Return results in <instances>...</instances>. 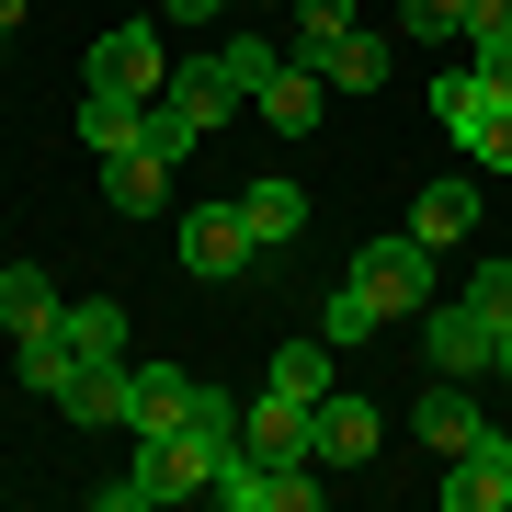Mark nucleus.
I'll use <instances>...</instances> for the list:
<instances>
[{
	"mask_svg": "<svg viewBox=\"0 0 512 512\" xmlns=\"http://www.w3.org/2000/svg\"><path fill=\"white\" fill-rule=\"evenodd\" d=\"M387 444V421H376V399H353V387H330V399L308 410V456L319 467H365Z\"/></svg>",
	"mask_w": 512,
	"mask_h": 512,
	"instance_id": "6",
	"label": "nucleus"
},
{
	"mask_svg": "<svg viewBox=\"0 0 512 512\" xmlns=\"http://www.w3.org/2000/svg\"><path fill=\"white\" fill-rule=\"evenodd\" d=\"M103 205H126V217H160V205H171V160H160V148H114V160H103Z\"/></svg>",
	"mask_w": 512,
	"mask_h": 512,
	"instance_id": "10",
	"label": "nucleus"
},
{
	"mask_svg": "<svg viewBox=\"0 0 512 512\" xmlns=\"http://www.w3.org/2000/svg\"><path fill=\"white\" fill-rule=\"evenodd\" d=\"M490 342L501 330L467 308V296H433L421 308V353H433V376H490Z\"/></svg>",
	"mask_w": 512,
	"mask_h": 512,
	"instance_id": "5",
	"label": "nucleus"
},
{
	"mask_svg": "<svg viewBox=\"0 0 512 512\" xmlns=\"http://www.w3.org/2000/svg\"><path fill=\"white\" fill-rule=\"evenodd\" d=\"M148 137V103H126V92H80V148L92 160H114V148H137Z\"/></svg>",
	"mask_w": 512,
	"mask_h": 512,
	"instance_id": "17",
	"label": "nucleus"
},
{
	"mask_svg": "<svg viewBox=\"0 0 512 512\" xmlns=\"http://www.w3.org/2000/svg\"><path fill=\"white\" fill-rule=\"evenodd\" d=\"M251 114H262L274 137H308L319 114H330V80H319V69H296V57H285V69H274V80L251 92Z\"/></svg>",
	"mask_w": 512,
	"mask_h": 512,
	"instance_id": "9",
	"label": "nucleus"
},
{
	"mask_svg": "<svg viewBox=\"0 0 512 512\" xmlns=\"http://www.w3.org/2000/svg\"><path fill=\"white\" fill-rule=\"evenodd\" d=\"M376 330H387V319H376V296H365V285H342V296H330V308H319V342H330V353L376 342Z\"/></svg>",
	"mask_w": 512,
	"mask_h": 512,
	"instance_id": "23",
	"label": "nucleus"
},
{
	"mask_svg": "<svg viewBox=\"0 0 512 512\" xmlns=\"http://www.w3.org/2000/svg\"><path fill=\"white\" fill-rule=\"evenodd\" d=\"M239 444H251V456H308V399H285V387H262L251 410H239Z\"/></svg>",
	"mask_w": 512,
	"mask_h": 512,
	"instance_id": "12",
	"label": "nucleus"
},
{
	"mask_svg": "<svg viewBox=\"0 0 512 512\" xmlns=\"http://www.w3.org/2000/svg\"><path fill=\"white\" fill-rule=\"evenodd\" d=\"M410 433H421V456H444L456 467L478 433H490V410H478V376H444V387H421V410H410Z\"/></svg>",
	"mask_w": 512,
	"mask_h": 512,
	"instance_id": "4",
	"label": "nucleus"
},
{
	"mask_svg": "<svg viewBox=\"0 0 512 512\" xmlns=\"http://www.w3.org/2000/svg\"><path fill=\"white\" fill-rule=\"evenodd\" d=\"M262 387H285V399H308V410H319V399H330V342H285Z\"/></svg>",
	"mask_w": 512,
	"mask_h": 512,
	"instance_id": "22",
	"label": "nucleus"
},
{
	"mask_svg": "<svg viewBox=\"0 0 512 512\" xmlns=\"http://www.w3.org/2000/svg\"><path fill=\"white\" fill-rule=\"evenodd\" d=\"M467 228H478V183H421V205H410V239H433V251H456Z\"/></svg>",
	"mask_w": 512,
	"mask_h": 512,
	"instance_id": "16",
	"label": "nucleus"
},
{
	"mask_svg": "<svg viewBox=\"0 0 512 512\" xmlns=\"http://www.w3.org/2000/svg\"><path fill=\"white\" fill-rule=\"evenodd\" d=\"M12 23H23V0H0V35H12Z\"/></svg>",
	"mask_w": 512,
	"mask_h": 512,
	"instance_id": "28",
	"label": "nucleus"
},
{
	"mask_svg": "<svg viewBox=\"0 0 512 512\" xmlns=\"http://www.w3.org/2000/svg\"><path fill=\"white\" fill-rule=\"evenodd\" d=\"M239 217H251V239H262V262H274L285 239L308 228V194H296V183H251V194H239Z\"/></svg>",
	"mask_w": 512,
	"mask_h": 512,
	"instance_id": "18",
	"label": "nucleus"
},
{
	"mask_svg": "<svg viewBox=\"0 0 512 512\" xmlns=\"http://www.w3.org/2000/svg\"><path fill=\"white\" fill-rule=\"evenodd\" d=\"M194 399H205V376H183V365H126V433H183Z\"/></svg>",
	"mask_w": 512,
	"mask_h": 512,
	"instance_id": "7",
	"label": "nucleus"
},
{
	"mask_svg": "<svg viewBox=\"0 0 512 512\" xmlns=\"http://www.w3.org/2000/svg\"><path fill=\"white\" fill-rule=\"evenodd\" d=\"M467 308L490 319V330H512V262H478V274H467Z\"/></svg>",
	"mask_w": 512,
	"mask_h": 512,
	"instance_id": "24",
	"label": "nucleus"
},
{
	"mask_svg": "<svg viewBox=\"0 0 512 512\" xmlns=\"http://www.w3.org/2000/svg\"><path fill=\"white\" fill-rule=\"evenodd\" d=\"M57 421H80V433H103V421H126V365H80L57 387Z\"/></svg>",
	"mask_w": 512,
	"mask_h": 512,
	"instance_id": "15",
	"label": "nucleus"
},
{
	"mask_svg": "<svg viewBox=\"0 0 512 512\" xmlns=\"http://www.w3.org/2000/svg\"><path fill=\"white\" fill-rule=\"evenodd\" d=\"M433 262H444L433 239H410V228H399V239H365L342 285H365V296H376V319H421V308H433Z\"/></svg>",
	"mask_w": 512,
	"mask_h": 512,
	"instance_id": "1",
	"label": "nucleus"
},
{
	"mask_svg": "<svg viewBox=\"0 0 512 512\" xmlns=\"http://www.w3.org/2000/svg\"><path fill=\"white\" fill-rule=\"evenodd\" d=\"M12 376H23V387H46V399H57V387L80 376V353H69V330H57V319H46V330H23V342H12Z\"/></svg>",
	"mask_w": 512,
	"mask_h": 512,
	"instance_id": "19",
	"label": "nucleus"
},
{
	"mask_svg": "<svg viewBox=\"0 0 512 512\" xmlns=\"http://www.w3.org/2000/svg\"><path fill=\"white\" fill-rule=\"evenodd\" d=\"M57 308H69V296H57L46 262H0V330H12V342H23V330H46Z\"/></svg>",
	"mask_w": 512,
	"mask_h": 512,
	"instance_id": "14",
	"label": "nucleus"
},
{
	"mask_svg": "<svg viewBox=\"0 0 512 512\" xmlns=\"http://www.w3.org/2000/svg\"><path fill=\"white\" fill-rule=\"evenodd\" d=\"M387 69H399V46H387L376 23L330 35V57H319V80H330V92H387Z\"/></svg>",
	"mask_w": 512,
	"mask_h": 512,
	"instance_id": "11",
	"label": "nucleus"
},
{
	"mask_svg": "<svg viewBox=\"0 0 512 512\" xmlns=\"http://www.w3.org/2000/svg\"><path fill=\"white\" fill-rule=\"evenodd\" d=\"M160 103H171V114H194V126H228V103H239V92H228L217 57H194V69H171V92H160Z\"/></svg>",
	"mask_w": 512,
	"mask_h": 512,
	"instance_id": "20",
	"label": "nucleus"
},
{
	"mask_svg": "<svg viewBox=\"0 0 512 512\" xmlns=\"http://www.w3.org/2000/svg\"><path fill=\"white\" fill-rule=\"evenodd\" d=\"M239 0H160V23H228Z\"/></svg>",
	"mask_w": 512,
	"mask_h": 512,
	"instance_id": "26",
	"label": "nucleus"
},
{
	"mask_svg": "<svg viewBox=\"0 0 512 512\" xmlns=\"http://www.w3.org/2000/svg\"><path fill=\"white\" fill-rule=\"evenodd\" d=\"M57 330H69L80 365H126V308H114V296H69V308H57Z\"/></svg>",
	"mask_w": 512,
	"mask_h": 512,
	"instance_id": "13",
	"label": "nucleus"
},
{
	"mask_svg": "<svg viewBox=\"0 0 512 512\" xmlns=\"http://www.w3.org/2000/svg\"><path fill=\"white\" fill-rule=\"evenodd\" d=\"M501 501H512V433L490 421V433L456 456V478H444V512H501Z\"/></svg>",
	"mask_w": 512,
	"mask_h": 512,
	"instance_id": "8",
	"label": "nucleus"
},
{
	"mask_svg": "<svg viewBox=\"0 0 512 512\" xmlns=\"http://www.w3.org/2000/svg\"><path fill=\"white\" fill-rule=\"evenodd\" d=\"M0 46H12V35H0Z\"/></svg>",
	"mask_w": 512,
	"mask_h": 512,
	"instance_id": "29",
	"label": "nucleus"
},
{
	"mask_svg": "<svg viewBox=\"0 0 512 512\" xmlns=\"http://www.w3.org/2000/svg\"><path fill=\"white\" fill-rule=\"evenodd\" d=\"M410 35H467V0H399Z\"/></svg>",
	"mask_w": 512,
	"mask_h": 512,
	"instance_id": "25",
	"label": "nucleus"
},
{
	"mask_svg": "<svg viewBox=\"0 0 512 512\" xmlns=\"http://www.w3.org/2000/svg\"><path fill=\"white\" fill-rule=\"evenodd\" d=\"M217 69H228V92H239V103H251V92H262V80H274V69H285V46H274V35H251V23H239V35L217 46Z\"/></svg>",
	"mask_w": 512,
	"mask_h": 512,
	"instance_id": "21",
	"label": "nucleus"
},
{
	"mask_svg": "<svg viewBox=\"0 0 512 512\" xmlns=\"http://www.w3.org/2000/svg\"><path fill=\"white\" fill-rule=\"evenodd\" d=\"M490 376H501V387H512V330H501V342H490Z\"/></svg>",
	"mask_w": 512,
	"mask_h": 512,
	"instance_id": "27",
	"label": "nucleus"
},
{
	"mask_svg": "<svg viewBox=\"0 0 512 512\" xmlns=\"http://www.w3.org/2000/svg\"><path fill=\"white\" fill-rule=\"evenodd\" d=\"M92 92H126V103H160V92H171V46H160V23H114V35L92 46Z\"/></svg>",
	"mask_w": 512,
	"mask_h": 512,
	"instance_id": "3",
	"label": "nucleus"
},
{
	"mask_svg": "<svg viewBox=\"0 0 512 512\" xmlns=\"http://www.w3.org/2000/svg\"><path fill=\"white\" fill-rule=\"evenodd\" d=\"M251 262H262V239H251V217H239V194L183 217V274H194V285H239Z\"/></svg>",
	"mask_w": 512,
	"mask_h": 512,
	"instance_id": "2",
	"label": "nucleus"
}]
</instances>
